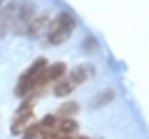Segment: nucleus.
Listing matches in <instances>:
<instances>
[{
	"label": "nucleus",
	"instance_id": "obj_1",
	"mask_svg": "<svg viewBox=\"0 0 149 139\" xmlns=\"http://www.w3.org/2000/svg\"><path fill=\"white\" fill-rule=\"evenodd\" d=\"M45 67H47V60H45V57H37L35 62L30 65V70H25V72H22V77L17 80L15 95H17V97H27V95H30V92L37 87V82H40V77H42Z\"/></svg>",
	"mask_w": 149,
	"mask_h": 139
},
{
	"label": "nucleus",
	"instance_id": "obj_2",
	"mask_svg": "<svg viewBox=\"0 0 149 139\" xmlns=\"http://www.w3.org/2000/svg\"><path fill=\"white\" fill-rule=\"evenodd\" d=\"M74 30V17L70 13H60L47 27V42L50 45H62Z\"/></svg>",
	"mask_w": 149,
	"mask_h": 139
},
{
	"label": "nucleus",
	"instance_id": "obj_3",
	"mask_svg": "<svg viewBox=\"0 0 149 139\" xmlns=\"http://www.w3.org/2000/svg\"><path fill=\"white\" fill-rule=\"evenodd\" d=\"M90 75H92V67H74L72 72H67V75L62 77V80L55 82V85H52V92H55L57 97H67L74 87H80L82 82L90 80Z\"/></svg>",
	"mask_w": 149,
	"mask_h": 139
},
{
	"label": "nucleus",
	"instance_id": "obj_4",
	"mask_svg": "<svg viewBox=\"0 0 149 139\" xmlns=\"http://www.w3.org/2000/svg\"><path fill=\"white\" fill-rule=\"evenodd\" d=\"M55 127H57V117H55V114H47L45 119H40V122L32 124V127L22 134V139H45V137H50V134L55 132Z\"/></svg>",
	"mask_w": 149,
	"mask_h": 139
},
{
	"label": "nucleus",
	"instance_id": "obj_5",
	"mask_svg": "<svg viewBox=\"0 0 149 139\" xmlns=\"http://www.w3.org/2000/svg\"><path fill=\"white\" fill-rule=\"evenodd\" d=\"M32 124H35V119H32V104H30V102H22L20 109H17V114H15L13 132H15V134H25Z\"/></svg>",
	"mask_w": 149,
	"mask_h": 139
},
{
	"label": "nucleus",
	"instance_id": "obj_6",
	"mask_svg": "<svg viewBox=\"0 0 149 139\" xmlns=\"http://www.w3.org/2000/svg\"><path fill=\"white\" fill-rule=\"evenodd\" d=\"M74 114H77V104H74V102H65L62 107L55 112V117L57 119H72Z\"/></svg>",
	"mask_w": 149,
	"mask_h": 139
},
{
	"label": "nucleus",
	"instance_id": "obj_7",
	"mask_svg": "<svg viewBox=\"0 0 149 139\" xmlns=\"http://www.w3.org/2000/svg\"><path fill=\"white\" fill-rule=\"evenodd\" d=\"M112 99H114V92H112V90H104V92H100V95L92 99V107H104L107 102H112Z\"/></svg>",
	"mask_w": 149,
	"mask_h": 139
},
{
	"label": "nucleus",
	"instance_id": "obj_8",
	"mask_svg": "<svg viewBox=\"0 0 149 139\" xmlns=\"http://www.w3.org/2000/svg\"><path fill=\"white\" fill-rule=\"evenodd\" d=\"M67 139H87V137H67Z\"/></svg>",
	"mask_w": 149,
	"mask_h": 139
}]
</instances>
